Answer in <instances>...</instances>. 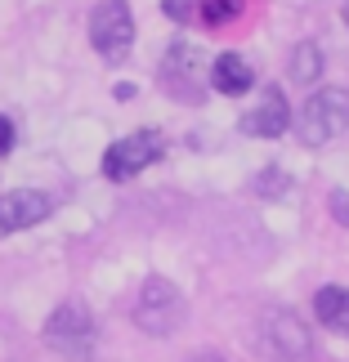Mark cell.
<instances>
[{"instance_id":"cell-5","label":"cell","mask_w":349,"mask_h":362,"mask_svg":"<svg viewBox=\"0 0 349 362\" xmlns=\"http://www.w3.org/2000/svg\"><path fill=\"white\" fill-rule=\"evenodd\" d=\"M260 349L269 362H314V340L291 309H269L260 317Z\"/></svg>"},{"instance_id":"cell-6","label":"cell","mask_w":349,"mask_h":362,"mask_svg":"<svg viewBox=\"0 0 349 362\" xmlns=\"http://www.w3.org/2000/svg\"><path fill=\"white\" fill-rule=\"evenodd\" d=\"M90 40H94V49H99L103 59H121V54L130 49V40H135L130 5H125V0H103V5H94Z\"/></svg>"},{"instance_id":"cell-18","label":"cell","mask_w":349,"mask_h":362,"mask_svg":"<svg viewBox=\"0 0 349 362\" xmlns=\"http://www.w3.org/2000/svg\"><path fill=\"white\" fill-rule=\"evenodd\" d=\"M188 362H224V358H219V354H193Z\"/></svg>"},{"instance_id":"cell-15","label":"cell","mask_w":349,"mask_h":362,"mask_svg":"<svg viewBox=\"0 0 349 362\" xmlns=\"http://www.w3.org/2000/svg\"><path fill=\"white\" fill-rule=\"evenodd\" d=\"M193 5H198V0H161V9H166V18H171V23H188L193 13H198Z\"/></svg>"},{"instance_id":"cell-14","label":"cell","mask_w":349,"mask_h":362,"mask_svg":"<svg viewBox=\"0 0 349 362\" xmlns=\"http://www.w3.org/2000/svg\"><path fill=\"white\" fill-rule=\"evenodd\" d=\"M198 13L206 18V27H219V23H229V18H237L242 13V0H198Z\"/></svg>"},{"instance_id":"cell-8","label":"cell","mask_w":349,"mask_h":362,"mask_svg":"<svg viewBox=\"0 0 349 362\" xmlns=\"http://www.w3.org/2000/svg\"><path fill=\"white\" fill-rule=\"evenodd\" d=\"M50 211H54V197L40 192V188L5 192V197H0V238L23 233V228H36L40 219H50Z\"/></svg>"},{"instance_id":"cell-10","label":"cell","mask_w":349,"mask_h":362,"mask_svg":"<svg viewBox=\"0 0 349 362\" xmlns=\"http://www.w3.org/2000/svg\"><path fill=\"white\" fill-rule=\"evenodd\" d=\"M211 86L219 94H246L251 86H256V72H251V63L242 59V54H219V59L211 63Z\"/></svg>"},{"instance_id":"cell-17","label":"cell","mask_w":349,"mask_h":362,"mask_svg":"<svg viewBox=\"0 0 349 362\" xmlns=\"http://www.w3.org/2000/svg\"><path fill=\"white\" fill-rule=\"evenodd\" d=\"M9 152H13V121L0 117V157H9Z\"/></svg>"},{"instance_id":"cell-7","label":"cell","mask_w":349,"mask_h":362,"mask_svg":"<svg viewBox=\"0 0 349 362\" xmlns=\"http://www.w3.org/2000/svg\"><path fill=\"white\" fill-rule=\"evenodd\" d=\"M161 157V134L157 130H139V134H125L117 139L113 148H108L103 157V175L113 179V184H121V179H135L139 170H148L152 161Z\"/></svg>"},{"instance_id":"cell-3","label":"cell","mask_w":349,"mask_h":362,"mask_svg":"<svg viewBox=\"0 0 349 362\" xmlns=\"http://www.w3.org/2000/svg\"><path fill=\"white\" fill-rule=\"evenodd\" d=\"M206 81H211V72H206V54L198 45L175 40V45L161 54V90L171 94V99H179V103H202Z\"/></svg>"},{"instance_id":"cell-11","label":"cell","mask_w":349,"mask_h":362,"mask_svg":"<svg viewBox=\"0 0 349 362\" xmlns=\"http://www.w3.org/2000/svg\"><path fill=\"white\" fill-rule=\"evenodd\" d=\"M314 317L336 336H349V291L345 286H323L314 296Z\"/></svg>"},{"instance_id":"cell-13","label":"cell","mask_w":349,"mask_h":362,"mask_svg":"<svg viewBox=\"0 0 349 362\" xmlns=\"http://www.w3.org/2000/svg\"><path fill=\"white\" fill-rule=\"evenodd\" d=\"M256 192H260V197H287V192H291V175L278 170V165H269V170L256 175Z\"/></svg>"},{"instance_id":"cell-1","label":"cell","mask_w":349,"mask_h":362,"mask_svg":"<svg viewBox=\"0 0 349 362\" xmlns=\"http://www.w3.org/2000/svg\"><path fill=\"white\" fill-rule=\"evenodd\" d=\"M291 125H296V139L304 148H323L331 139H341L349 130V90H336V86L314 90L304 107L291 117Z\"/></svg>"},{"instance_id":"cell-12","label":"cell","mask_w":349,"mask_h":362,"mask_svg":"<svg viewBox=\"0 0 349 362\" xmlns=\"http://www.w3.org/2000/svg\"><path fill=\"white\" fill-rule=\"evenodd\" d=\"M318 76H323V49H318L314 40H300V45L291 49V81H296V86H314Z\"/></svg>"},{"instance_id":"cell-2","label":"cell","mask_w":349,"mask_h":362,"mask_svg":"<svg viewBox=\"0 0 349 362\" xmlns=\"http://www.w3.org/2000/svg\"><path fill=\"white\" fill-rule=\"evenodd\" d=\"M188 317V304L179 296L175 282L166 277H148L144 291L135 296V327L148 331V336H175Z\"/></svg>"},{"instance_id":"cell-9","label":"cell","mask_w":349,"mask_h":362,"mask_svg":"<svg viewBox=\"0 0 349 362\" xmlns=\"http://www.w3.org/2000/svg\"><path fill=\"white\" fill-rule=\"evenodd\" d=\"M242 134H251V139H278L291 125V107H287V94L282 90H264L260 94V103L251 107V112H242Z\"/></svg>"},{"instance_id":"cell-16","label":"cell","mask_w":349,"mask_h":362,"mask_svg":"<svg viewBox=\"0 0 349 362\" xmlns=\"http://www.w3.org/2000/svg\"><path fill=\"white\" fill-rule=\"evenodd\" d=\"M331 215H336V224H345L349 228V192H331Z\"/></svg>"},{"instance_id":"cell-4","label":"cell","mask_w":349,"mask_h":362,"mask_svg":"<svg viewBox=\"0 0 349 362\" xmlns=\"http://www.w3.org/2000/svg\"><path fill=\"white\" fill-rule=\"evenodd\" d=\"M45 344L54 354L72 358V362H90L94 358V322H90L86 304L63 300L59 309L50 313V322H45Z\"/></svg>"}]
</instances>
